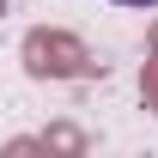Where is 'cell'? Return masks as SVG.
<instances>
[{"instance_id": "obj_6", "label": "cell", "mask_w": 158, "mask_h": 158, "mask_svg": "<svg viewBox=\"0 0 158 158\" xmlns=\"http://www.w3.org/2000/svg\"><path fill=\"white\" fill-rule=\"evenodd\" d=\"M146 43H152V49H158V19H152V31H146Z\"/></svg>"}, {"instance_id": "obj_4", "label": "cell", "mask_w": 158, "mask_h": 158, "mask_svg": "<svg viewBox=\"0 0 158 158\" xmlns=\"http://www.w3.org/2000/svg\"><path fill=\"white\" fill-rule=\"evenodd\" d=\"M6 152L19 158V152H43V140H31V134H19V140H6Z\"/></svg>"}, {"instance_id": "obj_3", "label": "cell", "mask_w": 158, "mask_h": 158, "mask_svg": "<svg viewBox=\"0 0 158 158\" xmlns=\"http://www.w3.org/2000/svg\"><path fill=\"white\" fill-rule=\"evenodd\" d=\"M140 103L158 116V49L146 55V67H140Z\"/></svg>"}, {"instance_id": "obj_1", "label": "cell", "mask_w": 158, "mask_h": 158, "mask_svg": "<svg viewBox=\"0 0 158 158\" xmlns=\"http://www.w3.org/2000/svg\"><path fill=\"white\" fill-rule=\"evenodd\" d=\"M19 61H24V73L43 79V85H67V79H91V73H103V61L85 49V37L61 31V24H37V31H24Z\"/></svg>"}, {"instance_id": "obj_2", "label": "cell", "mask_w": 158, "mask_h": 158, "mask_svg": "<svg viewBox=\"0 0 158 158\" xmlns=\"http://www.w3.org/2000/svg\"><path fill=\"white\" fill-rule=\"evenodd\" d=\"M43 152H67V158H79V152H91V134L79 128V122H49L43 128Z\"/></svg>"}, {"instance_id": "obj_7", "label": "cell", "mask_w": 158, "mask_h": 158, "mask_svg": "<svg viewBox=\"0 0 158 158\" xmlns=\"http://www.w3.org/2000/svg\"><path fill=\"white\" fill-rule=\"evenodd\" d=\"M6 6H12V0H0V19H6Z\"/></svg>"}, {"instance_id": "obj_5", "label": "cell", "mask_w": 158, "mask_h": 158, "mask_svg": "<svg viewBox=\"0 0 158 158\" xmlns=\"http://www.w3.org/2000/svg\"><path fill=\"white\" fill-rule=\"evenodd\" d=\"M116 6H140V12H152V6H158V0H116Z\"/></svg>"}]
</instances>
